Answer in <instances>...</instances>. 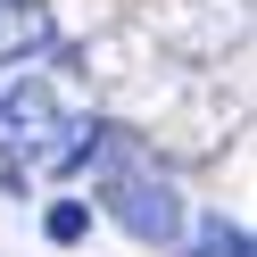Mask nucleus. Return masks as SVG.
<instances>
[{"label":"nucleus","instance_id":"39448f33","mask_svg":"<svg viewBox=\"0 0 257 257\" xmlns=\"http://www.w3.org/2000/svg\"><path fill=\"white\" fill-rule=\"evenodd\" d=\"M75 133H83V141L58 150V174H83V166H100V158L116 150V124H75Z\"/></svg>","mask_w":257,"mask_h":257},{"label":"nucleus","instance_id":"7ed1b4c3","mask_svg":"<svg viewBox=\"0 0 257 257\" xmlns=\"http://www.w3.org/2000/svg\"><path fill=\"white\" fill-rule=\"evenodd\" d=\"M42 50H50V9L42 0H0V67H25Z\"/></svg>","mask_w":257,"mask_h":257},{"label":"nucleus","instance_id":"f257e3e1","mask_svg":"<svg viewBox=\"0 0 257 257\" xmlns=\"http://www.w3.org/2000/svg\"><path fill=\"white\" fill-rule=\"evenodd\" d=\"M108 216H116L133 240H174L183 232V191H174L158 166H124L116 183H108Z\"/></svg>","mask_w":257,"mask_h":257},{"label":"nucleus","instance_id":"20e7f679","mask_svg":"<svg viewBox=\"0 0 257 257\" xmlns=\"http://www.w3.org/2000/svg\"><path fill=\"white\" fill-rule=\"evenodd\" d=\"M191 257H249V232L232 216H199L191 224Z\"/></svg>","mask_w":257,"mask_h":257},{"label":"nucleus","instance_id":"423d86ee","mask_svg":"<svg viewBox=\"0 0 257 257\" xmlns=\"http://www.w3.org/2000/svg\"><path fill=\"white\" fill-rule=\"evenodd\" d=\"M42 232H50V240H58V249H75V240H83V232H91V207H83V199H58V207H50V216H42Z\"/></svg>","mask_w":257,"mask_h":257},{"label":"nucleus","instance_id":"f03ea898","mask_svg":"<svg viewBox=\"0 0 257 257\" xmlns=\"http://www.w3.org/2000/svg\"><path fill=\"white\" fill-rule=\"evenodd\" d=\"M50 133H67V124H58V91L50 83H34V75H25V83H9L0 91V150H50Z\"/></svg>","mask_w":257,"mask_h":257}]
</instances>
